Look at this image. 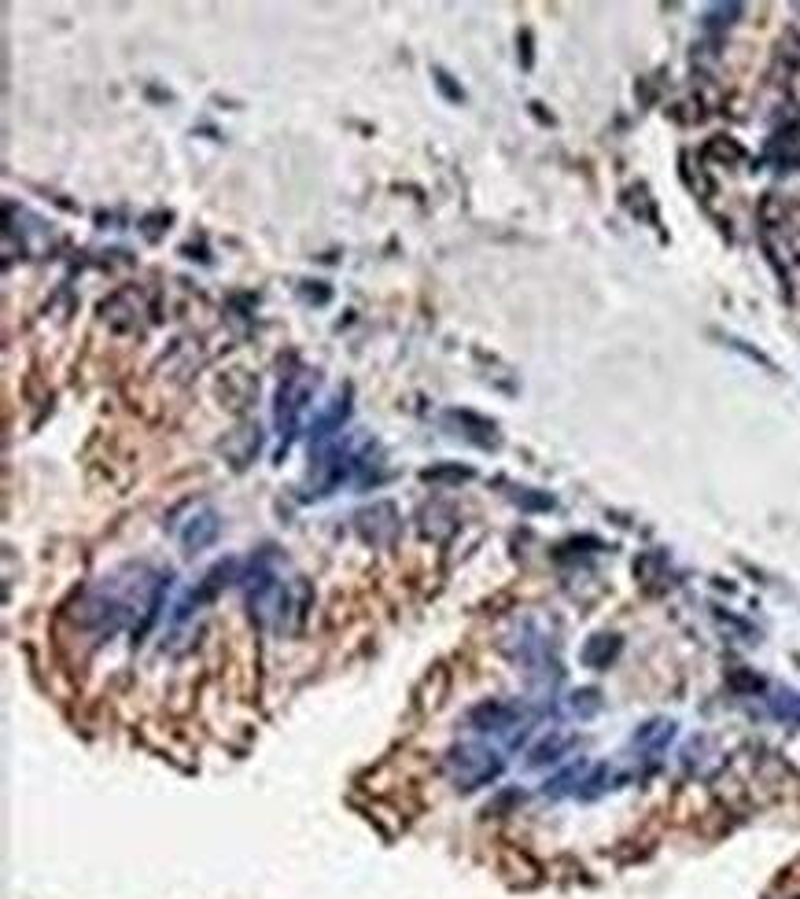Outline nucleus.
<instances>
[{
    "mask_svg": "<svg viewBox=\"0 0 800 899\" xmlns=\"http://www.w3.org/2000/svg\"><path fill=\"white\" fill-rule=\"evenodd\" d=\"M671 734H675V723H671V719H653V723L638 726L635 745L638 748H664L671 741Z\"/></svg>",
    "mask_w": 800,
    "mask_h": 899,
    "instance_id": "13",
    "label": "nucleus"
},
{
    "mask_svg": "<svg viewBox=\"0 0 800 899\" xmlns=\"http://www.w3.org/2000/svg\"><path fill=\"white\" fill-rule=\"evenodd\" d=\"M705 155L708 159H723V163H738V159H745L742 144L727 141V137H712L708 148H705Z\"/></svg>",
    "mask_w": 800,
    "mask_h": 899,
    "instance_id": "17",
    "label": "nucleus"
},
{
    "mask_svg": "<svg viewBox=\"0 0 800 899\" xmlns=\"http://www.w3.org/2000/svg\"><path fill=\"white\" fill-rule=\"evenodd\" d=\"M620 649H624V642L616 638V634H594L587 645H583V664L587 667H609L616 656H620Z\"/></svg>",
    "mask_w": 800,
    "mask_h": 899,
    "instance_id": "11",
    "label": "nucleus"
},
{
    "mask_svg": "<svg viewBox=\"0 0 800 899\" xmlns=\"http://www.w3.org/2000/svg\"><path fill=\"white\" fill-rule=\"evenodd\" d=\"M432 78H436L439 93L447 96L450 104H465V89H461V85H454V78H450V74L443 71V67H436V71H432Z\"/></svg>",
    "mask_w": 800,
    "mask_h": 899,
    "instance_id": "18",
    "label": "nucleus"
},
{
    "mask_svg": "<svg viewBox=\"0 0 800 899\" xmlns=\"http://www.w3.org/2000/svg\"><path fill=\"white\" fill-rule=\"evenodd\" d=\"M730 347H734V351H745L749 354V358H753V362H760V365H767V369H775V362H771V358H767V354H760V351H753V347H745L742 339H730Z\"/></svg>",
    "mask_w": 800,
    "mask_h": 899,
    "instance_id": "22",
    "label": "nucleus"
},
{
    "mask_svg": "<svg viewBox=\"0 0 800 899\" xmlns=\"http://www.w3.org/2000/svg\"><path fill=\"white\" fill-rule=\"evenodd\" d=\"M738 15H742V4H716V8L705 12V26L708 30H723V26L738 23Z\"/></svg>",
    "mask_w": 800,
    "mask_h": 899,
    "instance_id": "16",
    "label": "nucleus"
},
{
    "mask_svg": "<svg viewBox=\"0 0 800 899\" xmlns=\"http://www.w3.org/2000/svg\"><path fill=\"white\" fill-rule=\"evenodd\" d=\"M447 417H450V421H458L461 424V435H465V439H472L476 446H495L498 443L495 421H487V417H476L472 409H450Z\"/></svg>",
    "mask_w": 800,
    "mask_h": 899,
    "instance_id": "9",
    "label": "nucleus"
},
{
    "mask_svg": "<svg viewBox=\"0 0 800 899\" xmlns=\"http://www.w3.org/2000/svg\"><path fill=\"white\" fill-rule=\"evenodd\" d=\"M354 524L362 531V538L369 546H391L399 535V509L391 502H373L369 509L354 516Z\"/></svg>",
    "mask_w": 800,
    "mask_h": 899,
    "instance_id": "4",
    "label": "nucleus"
},
{
    "mask_svg": "<svg viewBox=\"0 0 800 899\" xmlns=\"http://www.w3.org/2000/svg\"><path fill=\"white\" fill-rule=\"evenodd\" d=\"M572 745H576V734H568V730H553V734H546L539 745L528 752V767H546V763H557V759L565 756Z\"/></svg>",
    "mask_w": 800,
    "mask_h": 899,
    "instance_id": "10",
    "label": "nucleus"
},
{
    "mask_svg": "<svg viewBox=\"0 0 800 899\" xmlns=\"http://www.w3.org/2000/svg\"><path fill=\"white\" fill-rule=\"evenodd\" d=\"M469 726L472 730H480V734H502V730H509V726H517L520 712H517V704H509V701H480L476 708H469Z\"/></svg>",
    "mask_w": 800,
    "mask_h": 899,
    "instance_id": "7",
    "label": "nucleus"
},
{
    "mask_svg": "<svg viewBox=\"0 0 800 899\" xmlns=\"http://www.w3.org/2000/svg\"><path fill=\"white\" fill-rule=\"evenodd\" d=\"M218 531H222L218 513L214 509H196L185 520V527H181V546H185V553H200V549H207L218 538Z\"/></svg>",
    "mask_w": 800,
    "mask_h": 899,
    "instance_id": "8",
    "label": "nucleus"
},
{
    "mask_svg": "<svg viewBox=\"0 0 800 899\" xmlns=\"http://www.w3.org/2000/svg\"><path fill=\"white\" fill-rule=\"evenodd\" d=\"M730 686H734V689H749V693H756V689H764V678L753 675V671H734V675H730Z\"/></svg>",
    "mask_w": 800,
    "mask_h": 899,
    "instance_id": "20",
    "label": "nucleus"
},
{
    "mask_svg": "<svg viewBox=\"0 0 800 899\" xmlns=\"http://www.w3.org/2000/svg\"><path fill=\"white\" fill-rule=\"evenodd\" d=\"M587 771H590L587 763H576V767H568V771H561V774H557V778H550L542 793H546V796L579 793V789H583V782H587Z\"/></svg>",
    "mask_w": 800,
    "mask_h": 899,
    "instance_id": "12",
    "label": "nucleus"
},
{
    "mask_svg": "<svg viewBox=\"0 0 800 899\" xmlns=\"http://www.w3.org/2000/svg\"><path fill=\"white\" fill-rule=\"evenodd\" d=\"M572 708H576L579 715H594L601 708L598 701V689H579L576 697H572Z\"/></svg>",
    "mask_w": 800,
    "mask_h": 899,
    "instance_id": "19",
    "label": "nucleus"
},
{
    "mask_svg": "<svg viewBox=\"0 0 800 899\" xmlns=\"http://www.w3.org/2000/svg\"><path fill=\"white\" fill-rule=\"evenodd\" d=\"M236 575V561H222V564H214L211 572L203 575L200 579V586H192L189 590V597H185V601H181V605L174 608V619L177 623H181V619H189L192 612H196V608L200 605H207V601H214V597L222 594V586L229 583V579H233Z\"/></svg>",
    "mask_w": 800,
    "mask_h": 899,
    "instance_id": "6",
    "label": "nucleus"
},
{
    "mask_svg": "<svg viewBox=\"0 0 800 899\" xmlns=\"http://www.w3.org/2000/svg\"><path fill=\"white\" fill-rule=\"evenodd\" d=\"M424 483H461V479H472V468L465 465H436L421 472Z\"/></svg>",
    "mask_w": 800,
    "mask_h": 899,
    "instance_id": "15",
    "label": "nucleus"
},
{
    "mask_svg": "<svg viewBox=\"0 0 800 899\" xmlns=\"http://www.w3.org/2000/svg\"><path fill=\"white\" fill-rule=\"evenodd\" d=\"M520 45H524V67H531V34L528 30L520 34Z\"/></svg>",
    "mask_w": 800,
    "mask_h": 899,
    "instance_id": "23",
    "label": "nucleus"
},
{
    "mask_svg": "<svg viewBox=\"0 0 800 899\" xmlns=\"http://www.w3.org/2000/svg\"><path fill=\"white\" fill-rule=\"evenodd\" d=\"M314 387H318V373H310V369H295V373L284 376L281 391H277V413H273L277 417V432H281V457L292 446L299 424H303V413L310 406V398H314Z\"/></svg>",
    "mask_w": 800,
    "mask_h": 899,
    "instance_id": "3",
    "label": "nucleus"
},
{
    "mask_svg": "<svg viewBox=\"0 0 800 899\" xmlns=\"http://www.w3.org/2000/svg\"><path fill=\"white\" fill-rule=\"evenodd\" d=\"M520 505H528V509H553V498L550 494H531V491H520L517 494Z\"/></svg>",
    "mask_w": 800,
    "mask_h": 899,
    "instance_id": "21",
    "label": "nucleus"
},
{
    "mask_svg": "<svg viewBox=\"0 0 800 899\" xmlns=\"http://www.w3.org/2000/svg\"><path fill=\"white\" fill-rule=\"evenodd\" d=\"M771 712H775L778 719H786V723L800 726V693H789V689L775 693V697H771Z\"/></svg>",
    "mask_w": 800,
    "mask_h": 899,
    "instance_id": "14",
    "label": "nucleus"
},
{
    "mask_svg": "<svg viewBox=\"0 0 800 899\" xmlns=\"http://www.w3.org/2000/svg\"><path fill=\"white\" fill-rule=\"evenodd\" d=\"M443 767H447L450 782L458 785L461 793H472V789L498 782L502 771H506V759L498 756L495 748L480 745V741H461V745H454L447 752Z\"/></svg>",
    "mask_w": 800,
    "mask_h": 899,
    "instance_id": "1",
    "label": "nucleus"
},
{
    "mask_svg": "<svg viewBox=\"0 0 800 899\" xmlns=\"http://www.w3.org/2000/svg\"><path fill=\"white\" fill-rule=\"evenodd\" d=\"M244 601H248V612L251 619L259 623L262 631H273V627H284V619H288V586L270 572V568H251L244 575Z\"/></svg>",
    "mask_w": 800,
    "mask_h": 899,
    "instance_id": "2",
    "label": "nucleus"
},
{
    "mask_svg": "<svg viewBox=\"0 0 800 899\" xmlns=\"http://www.w3.org/2000/svg\"><path fill=\"white\" fill-rule=\"evenodd\" d=\"M347 417H351V387H343L340 395L332 398L329 406H325L318 417H314V424H310V446H314V450H321V446L336 443V435L343 432Z\"/></svg>",
    "mask_w": 800,
    "mask_h": 899,
    "instance_id": "5",
    "label": "nucleus"
}]
</instances>
